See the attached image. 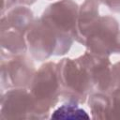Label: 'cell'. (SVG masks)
Listing matches in <instances>:
<instances>
[{"instance_id":"cell-1","label":"cell","mask_w":120,"mask_h":120,"mask_svg":"<svg viewBox=\"0 0 120 120\" xmlns=\"http://www.w3.org/2000/svg\"><path fill=\"white\" fill-rule=\"evenodd\" d=\"M28 90L33 98L36 119L48 118L51 109L55 107L60 98V83L57 64L47 62L36 71Z\"/></svg>"},{"instance_id":"cell-2","label":"cell","mask_w":120,"mask_h":120,"mask_svg":"<svg viewBox=\"0 0 120 120\" xmlns=\"http://www.w3.org/2000/svg\"><path fill=\"white\" fill-rule=\"evenodd\" d=\"M60 83V98L68 102L83 103L92 93V85L87 71L77 59L64 58L57 63Z\"/></svg>"},{"instance_id":"cell-3","label":"cell","mask_w":120,"mask_h":120,"mask_svg":"<svg viewBox=\"0 0 120 120\" xmlns=\"http://www.w3.org/2000/svg\"><path fill=\"white\" fill-rule=\"evenodd\" d=\"M25 38L32 57L38 61L46 60L52 55H63L72 44L63 39L41 18L33 22Z\"/></svg>"},{"instance_id":"cell-4","label":"cell","mask_w":120,"mask_h":120,"mask_svg":"<svg viewBox=\"0 0 120 120\" xmlns=\"http://www.w3.org/2000/svg\"><path fill=\"white\" fill-rule=\"evenodd\" d=\"M82 45L90 52L109 56L120 53V28L111 16H99L86 33Z\"/></svg>"},{"instance_id":"cell-5","label":"cell","mask_w":120,"mask_h":120,"mask_svg":"<svg viewBox=\"0 0 120 120\" xmlns=\"http://www.w3.org/2000/svg\"><path fill=\"white\" fill-rule=\"evenodd\" d=\"M78 9L79 7L73 0H60L51 4L40 18L62 38L73 42Z\"/></svg>"},{"instance_id":"cell-6","label":"cell","mask_w":120,"mask_h":120,"mask_svg":"<svg viewBox=\"0 0 120 120\" xmlns=\"http://www.w3.org/2000/svg\"><path fill=\"white\" fill-rule=\"evenodd\" d=\"M36 73L33 62L24 54L1 60V88H28Z\"/></svg>"},{"instance_id":"cell-7","label":"cell","mask_w":120,"mask_h":120,"mask_svg":"<svg viewBox=\"0 0 120 120\" xmlns=\"http://www.w3.org/2000/svg\"><path fill=\"white\" fill-rule=\"evenodd\" d=\"M0 119H36L35 103L28 88H12L2 94Z\"/></svg>"},{"instance_id":"cell-8","label":"cell","mask_w":120,"mask_h":120,"mask_svg":"<svg viewBox=\"0 0 120 120\" xmlns=\"http://www.w3.org/2000/svg\"><path fill=\"white\" fill-rule=\"evenodd\" d=\"M78 59L88 73L93 90L97 92L111 91L112 64L108 56L86 52Z\"/></svg>"},{"instance_id":"cell-9","label":"cell","mask_w":120,"mask_h":120,"mask_svg":"<svg viewBox=\"0 0 120 120\" xmlns=\"http://www.w3.org/2000/svg\"><path fill=\"white\" fill-rule=\"evenodd\" d=\"M0 32L2 59L24 54L27 49L26 33L8 27H1Z\"/></svg>"},{"instance_id":"cell-10","label":"cell","mask_w":120,"mask_h":120,"mask_svg":"<svg viewBox=\"0 0 120 120\" xmlns=\"http://www.w3.org/2000/svg\"><path fill=\"white\" fill-rule=\"evenodd\" d=\"M98 17V1L85 0L78 9L75 28V40L82 44L86 33L96 22Z\"/></svg>"},{"instance_id":"cell-11","label":"cell","mask_w":120,"mask_h":120,"mask_svg":"<svg viewBox=\"0 0 120 120\" xmlns=\"http://www.w3.org/2000/svg\"><path fill=\"white\" fill-rule=\"evenodd\" d=\"M33 22V13L31 9L24 6H19L10 8L7 11V14L2 15L1 27L13 28L26 33Z\"/></svg>"},{"instance_id":"cell-12","label":"cell","mask_w":120,"mask_h":120,"mask_svg":"<svg viewBox=\"0 0 120 120\" xmlns=\"http://www.w3.org/2000/svg\"><path fill=\"white\" fill-rule=\"evenodd\" d=\"M51 119L62 120H76V119H89L87 112L81 108L78 103L68 102L56 108L50 116Z\"/></svg>"},{"instance_id":"cell-13","label":"cell","mask_w":120,"mask_h":120,"mask_svg":"<svg viewBox=\"0 0 120 120\" xmlns=\"http://www.w3.org/2000/svg\"><path fill=\"white\" fill-rule=\"evenodd\" d=\"M107 93L106 119H120V88Z\"/></svg>"},{"instance_id":"cell-14","label":"cell","mask_w":120,"mask_h":120,"mask_svg":"<svg viewBox=\"0 0 120 120\" xmlns=\"http://www.w3.org/2000/svg\"><path fill=\"white\" fill-rule=\"evenodd\" d=\"M120 88V62L112 66L111 69V91Z\"/></svg>"},{"instance_id":"cell-15","label":"cell","mask_w":120,"mask_h":120,"mask_svg":"<svg viewBox=\"0 0 120 120\" xmlns=\"http://www.w3.org/2000/svg\"><path fill=\"white\" fill-rule=\"evenodd\" d=\"M98 2L106 5L111 10L120 12V0H98Z\"/></svg>"},{"instance_id":"cell-16","label":"cell","mask_w":120,"mask_h":120,"mask_svg":"<svg viewBox=\"0 0 120 120\" xmlns=\"http://www.w3.org/2000/svg\"><path fill=\"white\" fill-rule=\"evenodd\" d=\"M17 2V0H3L2 2V8H1V14L4 15L5 11H8V9L12 8L13 5Z\"/></svg>"},{"instance_id":"cell-17","label":"cell","mask_w":120,"mask_h":120,"mask_svg":"<svg viewBox=\"0 0 120 120\" xmlns=\"http://www.w3.org/2000/svg\"><path fill=\"white\" fill-rule=\"evenodd\" d=\"M18 1H19V3L23 4V5H32V4H34L37 0H18Z\"/></svg>"}]
</instances>
